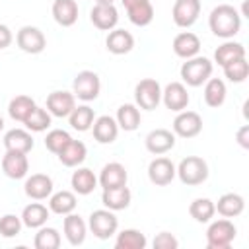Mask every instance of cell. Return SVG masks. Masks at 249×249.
<instances>
[{
	"mask_svg": "<svg viewBox=\"0 0 249 249\" xmlns=\"http://www.w3.org/2000/svg\"><path fill=\"white\" fill-rule=\"evenodd\" d=\"M146 245H148L146 235L140 230H134V228L119 231L117 239H115V247L117 249H144Z\"/></svg>",
	"mask_w": 249,
	"mask_h": 249,
	"instance_id": "cell-35",
	"label": "cell"
},
{
	"mask_svg": "<svg viewBox=\"0 0 249 249\" xmlns=\"http://www.w3.org/2000/svg\"><path fill=\"white\" fill-rule=\"evenodd\" d=\"M208 25H210V31L216 37H220V39H231L233 35L239 33L241 14L233 6H230V4H220V6H216L210 12Z\"/></svg>",
	"mask_w": 249,
	"mask_h": 249,
	"instance_id": "cell-1",
	"label": "cell"
},
{
	"mask_svg": "<svg viewBox=\"0 0 249 249\" xmlns=\"http://www.w3.org/2000/svg\"><path fill=\"white\" fill-rule=\"evenodd\" d=\"M70 185H72V189H74L76 195H84L86 196V195H89V193L95 191L97 177H95V173L89 167H78L72 173V177H70Z\"/></svg>",
	"mask_w": 249,
	"mask_h": 249,
	"instance_id": "cell-28",
	"label": "cell"
},
{
	"mask_svg": "<svg viewBox=\"0 0 249 249\" xmlns=\"http://www.w3.org/2000/svg\"><path fill=\"white\" fill-rule=\"evenodd\" d=\"M33 245H35V249H58L60 247V233L54 228L41 226V228H37Z\"/></svg>",
	"mask_w": 249,
	"mask_h": 249,
	"instance_id": "cell-40",
	"label": "cell"
},
{
	"mask_svg": "<svg viewBox=\"0 0 249 249\" xmlns=\"http://www.w3.org/2000/svg\"><path fill=\"white\" fill-rule=\"evenodd\" d=\"M237 142L241 148H249V124H243L237 130Z\"/></svg>",
	"mask_w": 249,
	"mask_h": 249,
	"instance_id": "cell-46",
	"label": "cell"
},
{
	"mask_svg": "<svg viewBox=\"0 0 249 249\" xmlns=\"http://www.w3.org/2000/svg\"><path fill=\"white\" fill-rule=\"evenodd\" d=\"M124 10H126V16H128L130 23L136 25V27H146L154 19V6H152L150 0H140L132 6H126Z\"/></svg>",
	"mask_w": 249,
	"mask_h": 249,
	"instance_id": "cell-30",
	"label": "cell"
},
{
	"mask_svg": "<svg viewBox=\"0 0 249 249\" xmlns=\"http://www.w3.org/2000/svg\"><path fill=\"white\" fill-rule=\"evenodd\" d=\"M146 150L154 156H163L175 146V134L167 128H156L146 136Z\"/></svg>",
	"mask_w": 249,
	"mask_h": 249,
	"instance_id": "cell-16",
	"label": "cell"
},
{
	"mask_svg": "<svg viewBox=\"0 0 249 249\" xmlns=\"http://www.w3.org/2000/svg\"><path fill=\"white\" fill-rule=\"evenodd\" d=\"M23 191L33 200H45L53 195V179L45 173H33L25 179Z\"/></svg>",
	"mask_w": 249,
	"mask_h": 249,
	"instance_id": "cell-17",
	"label": "cell"
},
{
	"mask_svg": "<svg viewBox=\"0 0 249 249\" xmlns=\"http://www.w3.org/2000/svg\"><path fill=\"white\" fill-rule=\"evenodd\" d=\"M237 228L230 218L214 220L206 230V247L208 249H228L235 239Z\"/></svg>",
	"mask_w": 249,
	"mask_h": 249,
	"instance_id": "cell-4",
	"label": "cell"
},
{
	"mask_svg": "<svg viewBox=\"0 0 249 249\" xmlns=\"http://www.w3.org/2000/svg\"><path fill=\"white\" fill-rule=\"evenodd\" d=\"M14 41V35H12V29L4 23H0V49H6L10 47Z\"/></svg>",
	"mask_w": 249,
	"mask_h": 249,
	"instance_id": "cell-45",
	"label": "cell"
},
{
	"mask_svg": "<svg viewBox=\"0 0 249 249\" xmlns=\"http://www.w3.org/2000/svg\"><path fill=\"white\" fill-rule=\"evenodd\" d=\"M62 230H64V237L68 239L70 245L78 247L86 241V235H88V224L84 222L82 216L70 212L64 216V224H62Z\"/></svg>",
	"mask_w": 249,
	"mask_h": 249,
	"instance_id": "cell-18",
	"label": "cell"
},
{
	"mask_svg": "<svg viewBox=\"0 0 249 249\" xmlns=\"http://www.w3.org/2000/svg\"><path fill=\"white\" fill-rule=\"evenodd\" d=\"M214 208L224 218H235L245 210V198L237 193H226L218 198V202H214Z\"/></svg>",
	"mask_w": 249,
	"mask_h": 249,
	"instance_id": "cell-26",
	"label": "cell"
},
{
	"mask_svg": "<svg viewBox=\"0 0 249 249\" xmlns=\"http://www.w3.org/2000/svg\"><path fill=\"white\" fill-rule=\"evenodd\" d=\"M2 171L10 179H23V177H27V171H29L27 154L6 150V154L2 156Z\"/></svg>",
	"mask_w": 249,
	"mask_h": 249,
	"instance_id": "cell-13",
	"label": "cell"
},
{
	"mask_svg": "<svg viewBox=\"0 0 249 249\" xmlns=\"http://www.w3.org/2000/svg\"><path fill=\"white\" fill-rule=\"evenodd\" d=\"M175 169H177V177L181 179V183L189 187L202 185L208 179V163L198 156L183 158Z\"/></svg>",
	"mask_w": 249,
	"mask_h": 249,
	"instance_id": "cell-3",
	"label": "cell"
},
{
	"mask_svg": "<svg viewBox=\"0 0 249 249\" xmlns=\"http://www.w3.org/2000/svg\"><path fill=\"white\" fill-rule=\"evenodd\" d=\"M115 0H95V4H113Z\"/></svg>",
	"mask_w": 249,
	"mask_h": 249,
	"instance_id": "cell-48",
	"label": "cell"
},
{
	"mask_svg": "<svg viewBox=\"0 0 249 249\" xmlns=\"http://www.w3.org/2000/svg\"><path fill=\"white\" fill-rule=\"evenodd\" d=\"M33 136L29 130H23V128H12L4 134V148L6 150H12V152H23V154H29L33 150Z\"/></svg>",
	"mask_w": 249,
	"mask_h": 249,
	"instance_id": "cell-25",
	"label": "cell"
},
{
	"mask_svg": "<svg viewBox=\"0 0 249 249\" xmlns=\"http://www.w3.org/2000/svg\"><path fill=\"white\" fill-rule=\"evenodd\" d=\"M56 156H58V160H60L62 165H66V167H78L86 160L88 148H86V144L82 140H74L72 138Z\"/></svg>",
	"mask_w": 249,
	"mask_h": 249,
	"instance_id": "cell-27",
	"label": "cell"
},
{
	"mask_svg": "<svg viewBox=\"0 0 249 249\" xmlns=\"http://www.w3.org/2000/svg\"><path fill=\"white\" fill-rule=\"evenodd\" d=\"M70 140H72V136H70L66 130H62V128H53V130H49L47 136H45V146H47L49 152L58 154Z\"/></svg>",
	"mask_w": 249,
	"mask_h": 249,
	"instance_id": "cell-42",
	"label": "cell"
},
{
	"mask_svg": "<svg viewBox=\"0 0 249 249\" xmlns=\"http://www.w3.org/2000/svg\"><path fill=\"white\" fill-rule=\"evenodd\" d=\"M212 70H214V64L210 58L206 56H193V58H187L181 66V78L187 86L191 88H198L202 86L210 76H212Z\"/></svg>",
	"mask_w": 249,
	"mask_h": 249,
	"instance_id": "cell-2",
	"label": "cell"
},
{
	"mask_svg": "<svg viewBox=\"0 0 249 249\" xmlns=\"http://www.w3.org/2000/svg\"><path fill=\"white\" fill-rule=\"evenodd\" d=\"M91 130H93V138L99 142V144H111L117 140L119 136V124L113 117L109 115H101V117H95L93 124H91Z\"/></svg>",
	"mask_w": 249,
	"mask_h": 249,
	"instance_id": "cell-21",
	"label": "cell"
},
{
	"mask_svg": "<svg viewBox=\"0 0 249 249\" xmlns=\"http://www.w3.org/2000/svg\"><path fill=\"white\" fill-rule=\"evenodd\" d=\"M202 130V117L196 111H179L173 119V134L181 138H195Z\"/></svg>",
	"mask_w": 249,
	"mask_h": 249,
	"instance_id": "cell-9",
	"label": "cell"
},
{
	"mask_svg": "<svg viewBox=\"0 0 249 249\" xmlns=\"http://www.w3.org/2000/svg\"><path fill=\"white\" fill-rule=\"evenodd\" d=\"M68 121H70V126L78 132H86L91 128L93 121H95V111L89 107V105H76L72 109V113L68 115Z\"/></svg>",
	"mask_w": 249,
	"mask_h": 249,
	"instance_id": "cell-34",
	"label": "cell"
},
{
	"mask_svg": "<svg viewBox=\"0 0 249 249\" xmlns=\"http://www.w3.org/2000/svg\"><path fill=\"white\" fill-rule=\"evenodd\" d=\"M173 53L179 56V58H193L198 54L200 51V39L198 35H195L193 31H181L175 35L173 39Z\"/></svg>",
	"mask_w": 249,
	"mask_h": 249,
	"instance_id": "cell-20",
	"label": "cell"
},
{
	"mask_svg": "<svg viewBox=\"0 0 249 249\" xmlns=\"http://www.w3.org/2000/svg\"><path fill=\"white\" fill-rule=\"evenodd\" d=\"M91 23L101 31H111L119 23V12L115 4H95L89 12Z\"/></svg>",
	"mask_w": 249,
	"mask_h": 249,
	"instance_id": "cell-15",
	"label": "cell"
},
{
	"mask_svg": "<svg viewBox=\"0 0 249 249\" xmlns=\"http://www.w3.org/2000/svg\"><path fill=\"white\" fill-rule=\"evenodd\" d=\"M53 18L62 27H72L78 21V4L76 0H54L53 2Z\"/></svg>",
	"mask_w": 249,
	"mask_h": 249,
	"instance_id": "cell-24",
	"label": "cell"
},
{
	"mask_svg": "<svg viewBox=\"0 0 249 249\" xmlns=\"http://www.w3.org/2000/svg\"><path fill=\"white\" fill-rule=\"evenodd\" d=\"M237 58H245V47L237 41H226L214 53V60L218 62V66H224Z\"/></svg>",
	"mask_w": 249,
	"mask_h": 249,
	"instance_id": "cell-36",
	"label": "cell"
},
{
	"mask_svg": "<svg viewBox=\"0 0 249 249\" xmlns=\"http://www.w3.org/2000/svg\"><path fill=\"white\" fill-rule=\"evenodd\" d=\"M226 93H228V89H226L224 80H220V78H208L204 82V103L208 107H212V109L222 107L224 101H226Z\"/></svg>",
	"mask_w": 249,
	"mask_h": 249,
	"instance_id": "cell-31",
	"label": "cell"
},
{
	"mask_svg": "<svg viewBox=\"0 0 249 249\" xmlns=\"http://www.w3.org/2000/svg\"><path fill=\"white\" fill-rule=\"evenodd\" d=\"M161 101H163V105H165L169 111L179 113V111H183V109L189 107L191 97H189V91H187L185 84H181V82H171V84H167V86L161 89Z\"/></svg>",
	"mask_w": 249,
	"mask_h": 249,
	"instance_id": "cell-11",
	"label": "cell"
},
{
	"mask_svg": "<svg viewBox=\"0 0 249 249\" xmlns=\"http://www.w3.org/2000/svg\"><path fill=\"white\" fill-rule=\"evenodd\" d=\"M117 124L119 128L126 130V132H132L140 126V109L136 107V103H123L119 109H117Z\"/></svg>",
	"mask_w": 249,
	"mask_h": 249,
	"instance_id": "cell-33",
	"label": "cell"
},
{
	"mask_svg": "<svg viewBox=\"0 0 249 249\" xmlns=\"http://www.w3.org/2000/svg\"><path fill=\"white\" fill-rule=\"evenodd\" d=\"M2 128H4V119H2V115H0V132H2Z\"/></svg>",
	"mask_w": 249,
	"mask_h": 249,
	"instance_id": "cell-49",
	"label": "cell"
},
{
	"mask_svg": "<svg viewBox=\"0 0 249 249\" xmlns=\"http://www.w3.org/2000/svg\"><path fill=\"white\" fill-rule=\"evenodd\" d=\"M49 216H51V210H49L45 204H41V202H31V204H27V206L21 210V216H19V218H21V222H23L25 228L37 230V228H41V226L47 224Z\"/></svg>",
	"mask_w": 249,
	"mask_h": 249,
	"instance_id": "cell-29",
	"label": "cell"
},
{
	"mask_svg": "<svg viewBox=\"0 0 249 249\" xmlns=\"http://www.w3.org/2000/svg\"><path fill=\"white\" fill-rule=\"evenodd\" d=\"M134 101L138 109L154 111L161 101V86L154 78H144L134 88Z\"/></svg>",
	"mask_w": 249,
	"mask_h": 249,
	"instance_id": "cell-7",
	"label": "cell"
},
{
	"mask_svg": "<svg viewBox=\"0 0 249 249\" xmlns=\"http://www.w3.org/2000/svg\"><path fill=\"white\" fill-rule=\"evenodd\" d=\"M123 2V6L126 8V6H132V4H136V2H140V0H121Z\"/></svg>",
	"mask_w": 249,
	"mask_h": 249,
	"instance_id": "cell-47",
	"label": "cell"
},
{
	"mask_svg": "<svg viewBox=\"0 0 249 249\" xmlns=\"http://www.w3.org/2000/svg\"><path fill=\"white\" fill-rule=\"evenodd\" d=\"M74 107H76V97L72 91L58 89V91L49 93V97H47V111L53 117H58V119L68 117Z\"/></svg>",
	"mask_w": 249,
	"mask_h": 249,
	"instance_id": "cell-14",
	"label": "cell"
},
{
	"mask_svg": "<svg viewBox=\"0 0 249 249\" xmlns=\"http://www.w3.org/2000/svg\"><path fill=\"white\" fill-rule=\"evenodd\" d=\"M21 218L16 214H4L0 218V235L2 237H16L21 231Z\"/></svg>",
	"mask_w": 249,
	"mask_h": 249,
	"instance_id": "cell-43",
	"label": "cell"
},
{
	"mask_svg": "<svg viewBox=\"0 0 249 249\" xmlns=\"http://www.w3.org/2000/svg\"><path fill=\"white\" fill-rule=\"evenodd\" d=\"M152 245H154V249H177V247H179V241H177V237H175L173 233H169V231H160V233L154 237Z\"/></svg>",
	"mask_w": 249,
	"mask_h": 249,
	"instance_id": "cell-44",
	"label": "cell"
},
{
	"mask_svg": "<svg viewBox=\"0 0 249 249\" xmlns=\"http://www.w3.org/2000/svg\"><path fill=\"white\" fill-rule=\"evenodd\" d=\"M189 214L195 222H200V224H206L214 218L216 214V208H214V202L210 198H195L189 206Z\"/></svg>",
	"mask_w": 249,
	"mask_h": 249,
	"instance_id": "cell-38",
	"label": "cell"
},
{
	"mask_svg": "<svg viewBox=\"0 0 249 249\" xmlns=\"http://www.w3.org/2000/svg\"><path fill=\"white\" fill-rule=\"evenodd\" d=\"M126 181H128V173H126L124 165L119 161H111V163L103 165V169L97 177V183L101 185V189L123 187V185H126Z\"/></svg>",
	"mask_w": 249,
	"mask_h": 249,
	"instance_id": "cell-19",
	"label": "cell"
},
{
	"mask_svg": "<svg viewBox=\"0 0 249 249\" xmlns=\"http://www.w3.org/2000/svg\"><path fill=\"white\" fill-rule=\"evenodd\" d=\"M130 198H132V195H130V189H128L126 185H123V187H113V189H103V193H101V202H103V206L109 208V210H113V212L128 208Z\"/></svg>",
	"mask_w": 249,
	"mask_h": 249,
	"instance_id": "cell-23",
	"label": "cell"
},
{
	"mask_svg": "<svg viewBox=\"0 0 249 249\" xmlns=\"http://www.w3.org/2000/svg\"><path fill=\"white\" fill-rule=\"evenodd\" d=\"M175 175H177V169H175V163L169 158H156L148 165V179L156 187L169 185L175 179Z\"/></svg>",
	"mask_w": 249,
	"mask_h": 249,
	"instance_id": "cell-12",
	"label": "cell"
},
{
	"mask_svg": "<svg viewBox=\"0 0 249 249\" xmlns=\"http://www.w3.org/2000/svg\"><path fill=\"white\" fill-rule=\"evenodd\" d=\"M88 228L91 230V233H93L97 239H109L111 235L117 233V230H119V220H117V216L113 214V210H109V208H99V210H93V212L89 214Z\"/></svg>",
	"mask_w": 249,
	"mask_h": 249,
	"instance_id": "cell-5",
	"label": "cell"
},
{
	"mask_svg": "<svg viewBox=\"0 0 249 249\" xmlns=\"http://www.w3.org/2000/svg\"><path fill=\"white\" fill-rule=\"evenodd\" d=\"M105 47L109 53L113 54H126L134 49V37L130 31L126 29H111L107 39H105Z\"/></svg>",
	"mask_w": 249,
	"mask_h": 249,
	"instance_id": "cell-22",
	"label": "cell"
},
{
	"mask_svg": "<svg viewBox=\"0 0 249 249\" xmlns=\"http://www.w3.org/2000/svg\"><path fill=\"white\" fill-rule=\"evenodd\" d=\"M99 91H101V82H99V76L93 70H82L74 76V82H72L74 97L88 103V101L97 99Z\"/></svg>",
	"mask_w": 249,
	"mask_h": 249,
	"instance_id": "cell-6",
	"label": "cell"
},
{
	"mask_svg": "<svg viewBox=\"0 0 249 249\" xmlns=\"http://www.w3.org/2000/svg\"><path fill=\"white\" fill-rule=\"evenodd\" d=\"M51 121H53V115L47 109H43V107L37 105L29 113V117L23 121V124H25V128L29 132H43V130H47L51 126Z\"/></svg>",
	"mask_w": 249,
	"mask_h": 249,
	"instance_id": "cell-39",
	"label": "cell"
},
{
	"mask_svg": "<svg viewBox=\"0 0 249 249\" xmlns=\"http://www.w3.org/2000/svg\"><path fill=\"white\" fill-rule=\"evenodd\" d=\"M224 68V76L233 82V84H241L245 82V78L249 76V62L247 58H237V60H231L228 64L222 66Z\"/></svg>",
	"mask_w": 249,
	"mask_h": 249,
	"instance_id": "cell-41",
	"label": "cell"
},
{
	"mask_svg": "<svg viewBox=\"0 0 249 249\" xmlns=\"http://www.w3.org/2000/svg\"><path fill=\"white\" fill-rule=\"evenodd\" d=\"M200 16V0H175L171 18L177 27L189 29Z\"/></svg>",
	"mask_w": 249,
	"mask_h": 249,
	"instance_id": "cell-10",
	"label": "cell"
},
{
	"mask_svg": "<svg viewBox=\"0 0 249 249\" xmlns=\"http://www.w3.org/2000/svg\"><path fill=\"white\" fill-rule=\"evenodd\" d=\"M35 107H37V103H35L29 95H16V97L8 103V115H10L14 121L23 123Z\"/></svg>",
	"mask_w": 249,
	"mask_h": 249,
	"instance_id": "cell-37",
	"label": "cell"
},
{
	"mask_svg": "<svg viewBox=\"0 0 249 249\" xmlns=\"http://www.w3.org/2000/svg\"><path fill=\"white\" fill-rule=\"evenodd\" d=\"M16 43L27 54H39L47 47L45 33L35 25H23L16 35Z\"/></svg>",
	"mask_w": 249,
	"mask_h": 249,
	"instance_id": "cell-8",
	"label": "cell"
},
{
	"mask_svg": "<svg viewBox=\"0 0 249 249\" xmlns=\"http://www.w3.org/2000/svg\"><path fill=\"white\" fill-rule=\"evenodd\" d=\"M49 210L58 216H66V214L74 212L76 210V193H72V191L53 193L49 196Z\"/></svg>",
	"mask_w": 249,
	"mask_h": 249,
	"instance_id": "cell-32",
	"label": "cell"
}]
</instances>
